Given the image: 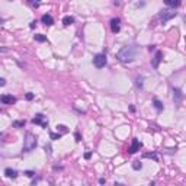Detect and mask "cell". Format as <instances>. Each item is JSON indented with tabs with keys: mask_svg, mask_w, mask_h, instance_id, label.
I'll list each match as a JSON object with an SVG mask.
<instances>
[{
	"mask_svg": "<svg viewBox=\"0 0 186 186\" xmlns=\"http://www.w3.org/2000/svg\"><path fill=\"white\" fill-rule=\"evenodd\" d=\"M115 4H117V6H119V0H115Z\"/></svg>",
	"mask_w": 186,
	"mask_h": 186,
	"instance_id": "1f68e13d",
	"label": "cell"
},
{
	"mask_svg": "<svg viewBox=\"0 0 186 186\" xmlns=\"http://www.w3.org/2000/svg\"><path fill=\"white\" fill-rule=\"evenodd\" d=\"M137 55V48L135 47H124L118 51L117 54V58H118L121 63H131L135 60Z\"/></svg>",
	"mask_w": 186,
	"mask_h": 186,
	"instance_id": "6da1fadb",
	"label": "cell"
},
{
	"mask_svg": "<svg viewBox=\"0 0 186 186\" xmlns=\"http://www.w3.org/2000/svg\"><path fill=\"white\" fill-rule=\"evenodd\" d=\"M132 169H134V170H141V169H143L141 161H134V163H132Z\"/></svg>",
	"mask_w": 186,
	"mask_h": 186,
	"instance_id": "d6986e66",
	"label": "cell"
},
{
	"mask_svg": "<svg viewBox=\"0 0 186 186\" xmlns=\"http://www.w3.org/2000/svg\"><path fill=\"white\" fill-rule=\"evenodd\" d=\"M74 137H76V141H77V143H79V141H82V137H80V134H79V132H76V134H74Z\"/></svg>",
	"mask_w": 186,
	"mask_h": 186,
	"instance_id": "484cf974",
	"label": "cell"
},
{
	"mask_svg": "<svg viewBox=\"0 0 186 186\" xmlns=\"http://www.w3.org/2000/svg\"><path fill=\"white\" fill-rule=\"evenodd\" d=\"M28 3H29L31 6H34V7H38V6L41 4V0H28Z\"/></svg>",
	"mask_w": 186,
	"mask_h": 186,
	"instance_id": "ffe728a7",
	"label": "cell"
},
{
	"mask_svg": "<svg viewBox=\"0 0 186 186\" xmlns=\"http://www.w3.org/2000/svg\"><path fill=\"white\" fill-rule=\"evenodd\" d=\"M4 174H6L7 177H10V179H16L17 177V172L13 169H6L4 170Z\"/></svg>",
	"mask_w": 186,
	"mask_h": 186,
	"instance_id": "7c38bea8",
	"label": "cell"
},
{
	"mask_svg": "<svg viewBox=\"0 0 186 186\" xmlns=\"http://www.w3.org/2000/svg\"><path fill=\"white\" fill-rule=\"evenodd\" d=\"M13 127H15V128H23V127H25V121H15V122H13Z\"/></svg>",
	"mask_w": 186,
	"mask_h": 186,
	"instance_id": "e0dca14e",
	"label": "cell"
},
{
	"mask_svg": "<svg viewBox=\"0 0 186 186\" xmlns=\"http://www.w3.org/2000/svg\"><path fill=\"white\" fill-rule=\"evenodd\" d=\"M35 26H36V22H31V25H29V28H31V29H34Z\"/></svg>",
	"mask_w": 186,
	"mask_h": 186,
	"instance_id": "f1b7e54d",
	"label": "cell"
},
{
	"mask_svg": "<svg viewBox=\"0 0 186 186\" xmlns=\"http://www.w3.org/2000/svg\"><path fill=\"white\" fill-rule=\"evenodd\" d=\"M74 23V17L73 16H64L63 17V25L64 26H70V25H73Z\"/></svg>",
	"mask_w": 186,
	"mask_h": 186,
	"instance_id": "4fadbf2b",
	"label": "cell"
},
{
	"mask_svg": "<svg viewBox=\"0 0 186 186\" xmlns=\"http://www.w3.org/2000/svg\"><path fill=\"white\" fill-rule=\"evenodd\" d=\"M144 158H153V160H158V157H157V154L156 153H145L144 154Z\"/></svg>",
	"mask_w": 186,
	"mask_h": 186,
	"instance_id": "2e32d148",
	"label": "cell"
},
{
	"mask_svg": "<svg viewBox=\"0 0 186 186\" xmlns=\"http://www.w3.org/2000/svg\"><path fill=\"white\" fill-rule=\"evenodd\" d=\"M143 147V143L140 141V140H137V138H134L132 140V144H131V147H130V153L131 154H134V153L140 151V148Z\"/></svg>",
	"mask_w": 186,
	"mask_h": 186,
	"instance_id": "8992f818",
	"label": "cell"
},
{
	"mask_svg": "<svg viewBox=\"0 0 186 186\" xmlns=\"http://www.w3.org/2000/svg\"><path fill=\"white\" fill-rule=\"evenodd\" d=\"M185 22H186V16H185Z\"/></svg>",
	"mask_w": 186,
	"mask_h": 186,
	"instance_id": "d6a6232c",
	"label": "cell"
},
{
	"mask_svg": "<svg viewBox=\"0 0 186 186\" xmlns=\"http://www.w3.org/2000/svg\"><path fill=\"white\" fill-rule=\"evenodd\" d=\"M143 82H144V77H137V86L141 89L143 87Z\"/></svg>",
	"mask_w": 186,
	"mask_h": 186,
	"instance_id": "7402d4cb",
	"label": "cell"
},
{
	"mask_svg": "<svg viewBox=\"0 0 186 186\" xmlns=\"http://www.w3.org/2000/svg\"><path fill=\"white\" fill-rule=\"evenodd\" d=\"M50 137H51V140H60V138H61V134H55V132H51Z\"/></svg>",
	"mask_w": 186,
	"mask_h": 186,
	"instance_id": "603a6c76",
	"label": "cell"
},
{
	"mask_svg": "<svg viewBox=\"0 0 186 186\" xmlns=\"http://www.w3.org/2000/svg\"><path fill=\"white\" fill-rule=\"evenodd\" d=\"M173 92H174V96H176V101H177V102H179V101H182V98H183V96H182L180 90H179V89H174Z\"/></svg>",
	"mask_w": 186,
	"mask_h": 186,
	"instance_id": "ac0fdd59",
	"label": "cell"
},
{
	"mask_svg": "<svg viewBox=\"0 0 186 186\" xmlns=\"http://www.w3.org/2000/svg\"><path fill=\"white\" fill-rule=\"evenodd\" d=\"M161 57H163V52H161V51H157V52H156V57H154V60H153V67L154 68L158 67V64H160V61H161Z\"/></svg>",
	"mask_w": 186,
	"mask_h": 186,
	"instance_id": "9c48e42d",
	"label": "cell"
},
{
	"mask_svg": "<svg viewBox=\"0 0 186 186\" xmlns=\"http://www.w3.org/2000/svg\"><path fill=\"white\" fill-rule=\"evenodd\" d=\"M121 20H119V17H114L112 20H111V31L114 32V34H118L119 29H121Z\"/></svg>",
	"mask_w": 186,
	"mask_h": 186,
	"instance_id": "52a82bcc",
	"label": "cell"
},
{
	"mask_svg": "<svg viewBox=\"0 0 186 186\" xmlns=\"http://www.w3.org/2000/svg\"><path fill=\"white\" fill-rule=\"evenodd\" d=\"M105 182H106V180H105V179H99V183H101V185H103V183H105Z\"/></svg>",
	"mask_w": 186,
	"mask_h": 186,
	"instance_id": "4dcf8cb0",
	"label": "cell"
},
{
	"mask_svg": "<svg viewBox=\"0 0 186 186\" xmlns=\"http://www.w3.org/2000/svg\"><path fill=\"white\" fill-rule=\"evenodd\" d=\"M93 64H95V67L103 68L106 66V55H105V54H98V55H95Z\"/></svg>",
	"mask_w": 186,
	"mask_h": 186,
	"instance_id": "277c9868",
	"label": "cell"
},
{
	"mask_svg": "<svg viewBox=\"0 0 186 186\" xmlns=\"http://www.w3.org/2000/svg\"><path fill=\"white\" fill-rule=\"evenodd\" d=\"M45 151L48 154H51V145H45Z\"/></svg>",
	"mask_w": 186,
	"mask_h": 186,
	"instance_id": "83f0119b",
	"label": "cell"
},
{
	"mask_svg": "<svg viewBox=\"0 0 186 186\" xmlns=\"http://www.w3.org/2000/svg\"><path fill=\"white\" fill-rule=\"evenodd\" d=\"M153 103H154V108H156L158 112H160V111H163V103L158 101V99H154V101H153Z\"/></svg>",
	"mask_w": 186,
	"mask_h": 186,
	"instance_id": "9a60e30c",
	"label": "cell"
},
{
	"mask_svg": "<svg viewBox=\"0 0 186 186\" xmlns=\"http://www.w3.org/2000/svg\"><path fill=\"white\" fill-rule=\"evenodd\" d=\"M6 85V80L4 79H0V86H4Z\"/></svg>",
	"mask_w": 186,
	"mask_h": 186,
	"instance_id": "f546056e",
	"label": "cell"
},
{
	"mask_svg": "<svg viewBox=\"0 0 186 186\" xmlns=\"http://www.w3.org/2000/svg\"><path fill=\"white\" fill-rule=\"evenodd\" d=\"M25 98H26V101H32V99H34V95H32V93H26Z\"/></svg>",
	"mask_w": 186,
	"mask_h": 186,
	"instance_id": "d4e9b609",
	"label": "cell"
},
{
	"mask_svg": "<svg viewBox=\"0 0 186 186\" xmlns=\"http://www.w3.org/2000/svg\"><path fill=\"white\" fill-rule=\"evenodd\" d=\"M90 157H92V153H86V154H85V158H86V160H89Z\"/></svg>",
	"mask_w": 186,
	"mask_h": 186,
	"instance_id": "4316f807",
	"label": "cell"
},
{
	"mask_svg": "<svg viewBox=\"0 0 186 186\" xmlns=\"http://www.w3.org/2000/svg\"><path fill=\"white\" fill-rule=\"evenodd\" d=\"M15 102H16V98L12 96V95H3L1 96V103H4V105H12Z\"/></svg>",
	"mask_w": 186,
	"mask_h": 186,
	"instance_id": "ba28073f",
	"label": "cell"
},
{
	"mask_svg": "<svg viewBox=\"0 0 186 186\" xmlns=\"http://www.w3.org/2000/svg\"><path fill=\"white\" fill-rule=\"evenodd\" d=\"M38 145V141H36V137L31 132H26L25 140H23V147H22V151L23 153H29L32 151L34 148H36Z\"/></svg>",
	"mask_w": 186,
	"mask_h": 186,
	"instance_id": "7a4b0ae2",
	"label": "cell"
},
{
	"mask_svg": "<svg viewBox=\"0 0 186 186\" xmlns=\"http://www.w3.org/2000/svg\"><path fill=\"white\" fill-rule=\"evenodd\" d=\"M34 39L36 42H45V41H47V36L42 34H36V35H34Z\"/></svg>",
	"mask_w": 186,
	"mask_h": 186,
	"instance_id": "5bb4252c",
	"label": "cell"
},
{
	"mask_svg": "<svg viewBox=\"0 0 186 186\" xmlns=\"http://www.w3.org/2000/svg\"><path fill=\"white\" fill-rule=\"evenodd\" d=\"M176 15H177V13H176L174 10H167V9H166V10H160V13H158V16H160L163 23H166L167 20H170L172 17H174Z\"/></svg>",
	"mask_w": 186,
	"mask_h": 186,
	"instance_id": "3957f363",
	"label": "cell"
},
{
	"mask_svg": "<svg viewBox=\"0 0 186 186\" xmlns=\"http://www.w3.org/2000/svg\"><path fill=\"white\" fill-rule=\"evenodd\" d=\"M32 124L35 125H42V128H48V121L45 119V117L42 114H36L35 118H32Z\"/></svg>",
	"mask_w": 186,
	"mask_h": 186,
	"instance_id": "5b68a950",
	"label": "cell"
},
{
	"mask_svg": "<svg viewBox=\"0 0 186 186\" xmlns=\"http://www.w3.org/2000/svg\"><path fill=\"white\" fill-rule=\"evenodd\" d=\"M57 131H60V132H67V127L66 125H57Z\"/></svg>",
	"mask_w": 186,
	"mask_h": 186,
	"instance_id": "44dd1931",
	"label": "cell"
},
{
	"mask_svg": "<svg viewBox=\"0 0 186 186\" xmlns=\"http://www.w3.org/2000/svg\"><path fill=\"white\" fill-rule=\"evenodd\" d=\"M41 22L44 23V25H47V26H51L52 23H54V19L51 15H44V16L41 17Z\"/></svg>",
	"mask_w": 186,
	"mask_h": 186,
	"instance_id": "30bf717a",
	"label": "cell"
},
{
	"mask_svg": "<svg viewBox=\"0 0 186 186\" xmlns=\"http://www.w3.org/2000/svg\"><path fill=\"white\" fill-rule=\"evenodd\" d=\"M25 174H26L28 177H32V176H35V172H32V170H26Z\"/></svg>",
	"mask_w": 186,
	"mask_h": 186,
	"instance_id": "cb8c5ba5",
	"label": "cell"
},
{
	"mask_svg": "<svg viewBox=\"0 0 186 186\" xmlns=\"http://www.w3.org/2000/svg\"><path fill=\"white\" fill-rule=\"evenodd\" d=\"M164 1V4L166 6H169V7H179L180 6V0H163Z\"/></svg>",
	"mask_w": 186,
	"mask_h": 186,
	"instance_id": "8fae6325",
	"label": "cell"
}]
</instances>
